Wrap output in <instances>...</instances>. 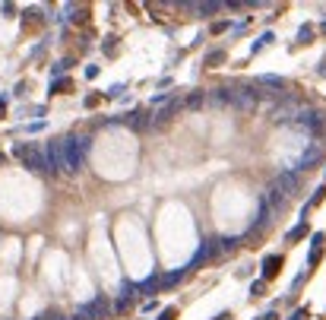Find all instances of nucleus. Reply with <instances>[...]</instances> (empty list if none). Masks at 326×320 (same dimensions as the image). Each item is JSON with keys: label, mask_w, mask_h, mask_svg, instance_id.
<instances>
[{"label": "nucleus", "mask_w": 326, "mask_h": 320, "mask_svg": "<svg viewBox=\"0 0 326 320\" xmlns=\"http://www.w3.org/2000/svg\"><path fill=\"white\" fill-rule=\"evenodd\" d=\"M60 149H64V171L67 174H79L82 168H86V156H89V149H92V136L86 133H67V136H60Z\"/></svg>", "instance_id": "f257e3e1"}, {"label": "nucleus", "mask_w": 326, "mask_h": 320, "mask_svg": "<svg viewBox=\"0 0 326 320\" xmlns=\"http://www.w3.org/2000/svg\"><path fill=\"white\" fill-rule=\"evenodd\" d=\"M292 127L307 140H320L326 133V111L323 108H298L292 117Z\"/></svg>", "instance_id": "f03ea898"}, {"label": "nucleus", "mask_w": 326, "mask_h": 320, "mask_svg": "<svg viewBox=\"0 0 326 320\" xmlns=\"http://www.w3.org/2000/svg\"><path fill=\"white\" fill-rule=\"evenodd\" d=\"M13 156L26 165L29 171L35 174H48V162H44V149L38 143H32V140H26V143H16L13 146Z\"/></svg>", "instance_id": "7ed1b4c3"}, {"label": "nucleus", "mask_w": 326, "mask_h": 320, "mask_svg": "<svg viewBox=\"0 0 326 320\" xmlns=\"http://www.w3.org/2000/svg\"><path fill=\"white\" fill-rule=\"evenodd\" d=\"M111 314H114L111 301H108L105 295H99V298H92V301H86V304H79L73 320H105V317H111Z\"/></svg>", "instance_id": "20e7f679"}, {"label": "nucleus", "mask_w": 326, "mask_h": 320, "mask_svg": "<svg viewBox=\"0 0 326 320\" xmlns=\"http://www.w3.org/2000/svg\"><path fill=\"white\" fill-rule=\"evenodd\" d=\"M320 162H323V146H320V143H310V149H307V152H301V156L295 159L292 171L304 174V171H310V168H317Z\"/></svg>", "instance_id": "39448f33"}, {"label": "nucleus", "mask_w": 326, "mask_h": 320, "mask_svg": "<svg viewBox=\"0 0 326 320\" xmlns=\"http://www.w3.org/2000/svg\"><path fill=\"white\" fill-rule=\"evenodd\" d=\"M219 257V238H206L200 247H197V254L190 257V263H187V269H197V266H203V263H209V260H215Z\"/></svg>", "instance_id": "423d86ee"}, {"label": "nucleus", "mask_w": 326, "mask_h": 320, "mask_svg": "<svg viewBox=\"0 0 326 320\" xmlns=\"http://www.w3.org/2000/svg\"><path fill=\"white\" fill-rule=\"evenodd\" d=\"M44 162H48V174H60L64 171V149H60V140H48Z\"/></svg>", "instance_id": "0eeeda50"}, {"label": "nucleus", "mask_w": 326, "mask_h": 320, "mask_svg": "<svg viewBox=\"0 0 326 320\" xmlns=\"http://www.w3.org/2000/svg\"><path fill=\"white\" fill-rule=\"evenodd\" d=\"M272 187H279L285 197H295V194L301 191V174H298V171H292V168H282V174L272 181Z\"/></svg>", "instance_id": "6e6552de"}, {"label": "nucleus", "mask_w": 326, "mask_h": 320, "mask_svg": "<svg viewBox=\"0 0 326 320\" xmlns=\"http://www.w3.org/2000/svg\"><path fill=\"white\" fill-rule=\"evenodd\" d=\"M180 108H184V102H177V99H171V102H168V105H165L162 111H155V114L149 117V127H155V130H162V127H168V124H171V117H174V114H177Z\"/></svg>", "instance_id": "1a4fd4ad"}, {"label": "nucleus", "mask_w": 326, "mask_h": 320, "mask_svg": "<svg viewBox=\"0 0 326 320\" xmlns=\"http://www.w3.org/2000/svg\"><path fill=\"white\" fill-rule=\"evenodd\" d=\"M282 266H285V257L282 254H266V257H263V282L275 279L282 272Z\"/></svg>", "instance_id": "9d476101"}, {"label": "nucleus", "mask_w": 326, "mask_h": 320, "mask_svg": "<svg viewBox=\"0 0 326 320\" xmlns=\"http://www.w3.org/2000/svg\"><path fill=\"white\" fill-rule=\"evenodd\" d=\"M206 99H209L212 105H231V108H235V99H238V92H235V86H219V89H212Z\"/></svg>", "instance_id": "9b49d317"}, {"label": "nucleus", "mask_w": 326, "mask_h": 320, "mask_svg": "<svg viewBox=\"0 0 326 320\" xmlns=\"http://www.w3.org/2000/svg\"><path fill=\"white\" fill-rule=\"evenodd\" d=\"M162 289V272H149L143 282H136V295H155Z\"/></svg>", "instance_id": "f8f14e48"}, {"label": "nucleus", "mask_w": 326, "mask_h": 320, "mask_svg": "<svg viewBox=\"0 0 326 320\" xmlns=\"http://www.w3.org/2000/svg\"><path fill=\"white\" fill-rule=\"evenodd\" d=\"M257 86H260V89H275V92H282V89H288V82H285L282 76L263 73V76H257Z\"/></svg>", "instance_id": "ddd939ff"}, {"label": "nucleus", "mask_w": 326, "mask_h": 320, "mask_svg": "<svg viewBox=\"0 0 326 320\" xmlns=\"http://www.w3.org/2000/svg\"><path fill=\"white\" fill-rule=\"evenodd\" d=\"M70 67H76V57H64V61H57V64H51V82H57V79H64V73Z\"/></svg>", "instance_id": "4468645a"}, {"label": "nucleus", "mask_w": 326, "mask_h": 320, "mask_svg": "<svg viewBox=\"0 0 326 320\" xmlns=\"http://www.w3.org/2000/svg\"><path fill=\"white\" fill-rule=\"evenodd\" d=\"M187 266H180V269H171V272H165L162 276V289H171V286H177V282H184L187 279Z\"/></svg>", "instance_id": "2eb2a0df"}, {"label": "nucleus", "mask_w": 326, "mask_h": 320, "mask_svg": "<svg viewBox=\"0 0 326 320\" xmlns=\"http://www.w3.org/2000/svg\"><path fill=\"white\" fill-rule=\"evenodd\" d=\"M38 26H44V19H41V13L38 10H22V29H38Z\"/></svg>", "instance_id": "dca6fc26"}, {"label": "nucleus", "mask_w": 326, "mask_h": 320, "mask_svg": "<svg viewBox=\"0 0 326 320\" xmlns=\"http://www.w3.org/2000/svg\"><path fill=\"white\" fill-rule=\"evenodd\" d=\"M225 61H228L225 48H212V51H206V57H203V67H222Z\"/></svg>", "instance_id": "f3484780"}, {"label": "nucleus", "mask_w": 326, "mask_h": 320, "mask_svg": "<svg viewBox=\"0 0 326 320\" xmlns=\"http://www.w3.org/2000/svg\"><path fill=\"white\" fill-rule=\"evenodd\" d=\"M70 92H73V79H67V76L48 86V96H70Z\"/></svg>", "instance_id": "a211bd4d"}, {"label": "nucleus", "mask_w": 326, "mask_h": 320, "mask_svg": "<svg viewBox=\"0 0 326 320\" xmlns=\"http://www.w3.org/2000/svg\"><path fill=\"white\" fill-rule=\"evenodd\" d=\"M307 232H310V225H307V222H298L295 228H288V232H285V241H288V244H295V241H301V238H307Z\"/></svg>", "instance_id": "6ab92c4d"}, {"label": "nucleus", "mask_w": 326, "mask_h": 320, "mask_svg": "<svg viewBox=\"0 0 326 320\" xmlns=\"http://www.w3.org/2000/svg\"><path fill=\"white\" fill-rule=\"evenodd\" d=\"M219 10H225V4H215V0H209V4H193V13H200L203 19L212 16V13H219Z\"/></svg>", "instance_id": "aec40b11"}, {"label": "nucleus", "mask_w": 326, "mask_h": 320, "mask_svg": "<svg viewBox=\"0 0 326 320\" xmlns=\"http://www.w3.org/2000/svg\"><path fill=\"white\" fill-rule=\"evenodd\" d=\"M206 105V92L203 89H197V92H190V96L184 99V108H190V111H197V108H203Z\"/></svg>", "instance_id": "412c9836"}, {"label": "nucleus", "mask_w": 326, "mask_h": 320, "mask_svg": "<svg viewBox=\"0 0 326 320\" xmlns=\"http://www.w3.org/2000/svg\"><path fill=\"white\" fill-rule=\"evenodd\" d=\"M238 244H241V238H235V235H219V254L238 251Z\"/></svg>", "instance_id": "4be33fe9"}, {"label": "nucleus", "mask_w": 326, "mask_h": 320, "mask_svg": "<svg viewBox=\"0 0 326 320\" xmlns=\"http://www.w3.org/2000/svg\"><path fill=\"white\" fill-rule=\"evenodd\" d=\"M269 41H275V35H272V32H263V35H260V38H257V41H253V44H250V54H260V51H263V48H266V44H269Z\"/></svg>", "instance_id": "5701e85b"}, {"label": "nucleus", "mask_w": 326, "mask_h": 320, "mask_svg": "<svg viewBox=\"0 0 326 320\" xmlns=\"http://www.w3.org/2000/svg\"><path fill=\"white\" fill-rule=\"evenodd\" d=\"M133 301H136V295H117V301H114L111 307H114V314H124Z\"/></svg>", "instance_id": "b1692460"}, {"label": "nucleus", "mask_w": 326, "mask_h": 320, "mask_svg": "<svg viewBox=\"0 0 326 320\" xmlns=\"http://www.w3.org/2000/svg\"><path fill=\"white\" fill-rule=\"evenodd\" d=\"M117 35H108V38L102 41V54H108V57H117Z\"/></svg>", "instance_id": "393cba45"}, {"label": "nucleus", "mask_w": 326, "mask_h": 320, "mask_svg": "<svg viewBox=\"0 0 326 320\" xmlns=\"http://www.w3.org/2000/svg\"><path fill=\"white\" fill-rule=\"evenodd\" d=\"M320 260H323V247H313V251H310V257H307V266H304V269L310 272L313 266H317V263H320Z\"/></svg>", "instance_id": "a878e982"}, {"label": "nucleus", "mask_w": 326, "mask_h": 320, "mask_svg": "<svg viewBox=\"0 0 326 320\" xmlns=\"http://www.w3.org/2000/svg\"><path fill=\"white\" fill-rule=\"evenodd\" d=\"M124 89H127V82H114V86L105 92V99H124Z\"/></svg>", "instance_id": "bb28decb"}, {"label": "nucleus", "mask_w": 326, "mask_h": 320, "mask_svg": "<svg viewBox=\"0 0 326 320\" xmlns=\"http://www.w3.org/2000/svg\"><path fill=\"white\" fill-rule=\"evenodd\" d=\"M102 99H105V92H89V96L82 99V105H86V108H99Z\"/></svg>", "instance_id": "cd10ccee"}, {"label": "nucleus", "mask_w": 326, "mask_h": 320, "mask_svg": "<svg viewBox=\"0 0 326 320\" xmlns=\"http://www.w3.org/2000/svg\"><path fill=\"white\" fill-rule=\"evenodd\" d=\"M228 29H231V19H219V22H212V26H209L212 35H222V32H228Z\"/></svg>", "instance_id": "c85d7f7f"}, {"label": "nucleus", "mask_w": 326, "mask_h": 320, "mask_svg": "<svg viewBox=\"0 0 326 320\" xmlns=\"http://www.w3.org/2000/svg\"><path fill=\"white\" fill-rule=\"evenodd\" d=\"M310 38H313V29H310V26H301V29H298V44H307Z\"/></svg>", "instance_id": "c756f323"}, {"label": "nucleus", "mask_w": 326, "mask_h": 320, "mask_svg": "<svg viewBox=\"0 0 326 320\" xmlns=\"http://www.w3.org/2000/svg\"><path fill=\"white\" fill-rule=\"evenodd\" d=\"M22 130H26V133H41V130H48V121H32V124H26Z\"/></svg>", "instance_id": "7c9ffc66"}, {"label": "nucleus", "mask_w": 326, "mask_h": 320, "mask_svg": "<svg viewBox=\"0 0 326 320\" xmlns=\"http://www.w3.org/2000/svg\"><path fill=\"white\" fill-rule=\"evenodd\" d=\"M263 292H266V282H263V279L260 282H250V298H260Z\"/></svg>", "instance_id": "2f4dec72"}, {"label": "nucleus", "mask_w": 326, "mask_h": 320, "mask_svg": "<svg viewBox=\"0 0 326 320\" xmlns=\"http://www.w3.org/2000/svg\"><path fill=\"white\" fill-rule=\"evenodd\" d=\"M99 73H102L99 64H86V79H99Z\"/></svg>", "instance_id": "473e14b6"}, {"label": "nucleus", "mask_w": 326, "mask_h": 320, "mask_svg": "<svg viewBox=\"0 0 326 320\" xmlns=\"http://www.w3.org/2000/svg\"><path fill=\"white\" fill-rule=\"evenodd\" d=\"M168 102H171V96H165V92H159V96H152V99H149L152 108H155V105H168Z\"/></svg>", "instance_id": "72a5a7b5"}, {"label": "nucleus", "mask_w": 326, "mask_h": 320, "mask_svg": "<svg viewBox=\"0 0 326 320\" xmlns=\"http://www.w3.org/2000/svg\"><path fill=\"white\" fill-rule=\"evenodd\" d=\"M0 13H4V19H13L16 16V4H4V7H0Z\"/></svg>", "instance_id": "f704fd0d"}, {"label": "nucleus", "mask_w": 326, "mask_h": 320, "mask_svg": "<svg viewBox=\"0 0 326 320\" xmlns=\"http://www.w3.org/2000/svg\"><path fill=\"white\" fill-rule=\"evenodd\" d=\"M152 311H159V301H155V298H146V301H143V314H152Z\"/></svg>", "instance_id": "c9c22d12"}, {"label": "nucleus", "mask_w": 326, "mask_h": 320, "mask_svg": "<svg viewBox=\"0 0 326 320\" xmlns=\"http://www.w3.org/2000/svg\"><path fill=\"white\" fill-rule=\"evenodd\" d=\"M310 317V311H307V307H298V311L292 314V317H288V320H307Z\"/></svg>", "instance_id": "e433bc0d"}, {"label": "nucleus", "mask_w": 326, "mask_h": 320, "mask_svg": "<svg viewBox=\"0 0 326 320\" xmlns=\"http://www.w3.org/2000/svg\"><path fill=\"white\" fill-rule=\"evenodd\" d=\"M177 317V307H165V311L159 314V320H174Z\"/></svg>", "instance_id": "4c0bfd02"}, {"label": "nucleus", "mask_w": 326, "mask_h": 320, "mask_svg": "<svg viewBox=\"0 0 326 320\" xmlns=\"http://www.w3.org/2000/svg\"><path fill=\"white\" fill-rule=\"evenodd\" d=\"M26 89H29V86H26V79H19V82H16V89H13V96H16V99H22V96H26Z\"/></svg>", "instance_id": "58836bf2"}, {"label": "nucleus", "mask_w": 326, "mask_h": 320, "mask_svg": "<svg viewBox=\"0 0 326 320\" xmlns=\"http://www.w3.org/2000/svg\"><path fill=\"white\" fill-rule=\"evenodd\" d=\"M310 241H313V247H323V241H326V235H323V232H317V235H313Z\"/></svg>", "instance_id": "ea45409f"}, {"label": "nucleus", "mask_w": 326, "mask_h": 320, "mask_svg": "<svg viewBox=\"0 0 326 320\" xmlns=\"http://www.w3.org/2000/svg\"><path fill=\"white\" fill-rule=\"evenodd\" d=\"M212 320H235V317H231V311H219V314H215Z\"/></svg>", "instance_id": "a19ab883"}, {"label": "nucleus", "mask_w": 326, "mask_h": 320, "mask_svg": "<svg viewBox=\"0 0 326 320\" xmlns=\"http://www.w3.org/2000/svg\"><path fill=\"white\" fill-rule=\"evenodd\" d=\"M155 86H159V89H168V86H171V76H162L159 82H155Z\"/></svg>", "instance_id": "79ce46f5"}, {"label": "nucleus", "mask_w": 326, "mask_h": 320, "mask_svg": "<svg viewBox=\"0 0 326 320\" xmlns=\"http://www.w3.org/2000/svg\"><path fill=\"white\" fill-rule=\"evenodd\" d=\"M7 105H10V96H0V114H7Z\"/></svg>", "instance_id": "37998d69"}, {"label": "nucleus", "mask_w": 326, "mask_h": 320, "mask_svg": "<svg viewBox=\"0 0 326 320\" xmlns=\"http://www.w3.org/2000/svg\"><path fill=\"white\" fill-rule=\"evenodd\" d=\"M257 320H279V314H275V311H266V314L257 317Z\"/></svg>", "instance_id": "c03bdc74"}, {"label": "nucleus", "mask_w": 326, "mask_h": 320, "mask_svg": "<svg viewBox=\"0 0 326 320\" xmlns=\"http://www.w3.org/2000/svg\"><path fill=\"white\" fill-rule=\"evenodd\" d=\"M48 320H70V317H64V314H48Z\"/></svg>", "instance_id": "a18cd8bd"}, {"label": "nucleus", "mask_w": 326, "mask_h": 320, "mask_svg": "<svg viewBox=\"0 0 326 320\" xmlns=\"http://www.w3.org/2000/svg\"><path fill=\"white\" fill-rule=\"evenodd\" d=\"M32 320H48V314H38V317H32Z\"/></svg>", "instance_id": "49530a36"}, {"label": "nucleus", "mask_w": 326, "mask_h": 320, "mask_svg": "<svg viewBox=\"0 0 326 320\" xmlns=\"http://www.w3.org/2000/svg\"><path fill=\"white\" fill-rule=\"evenodd\" d=\"M320 29H323V32H326V19H323V26H320Z\"/></svg>", "instance_id": "de8ad7c7"}]
</instances>
